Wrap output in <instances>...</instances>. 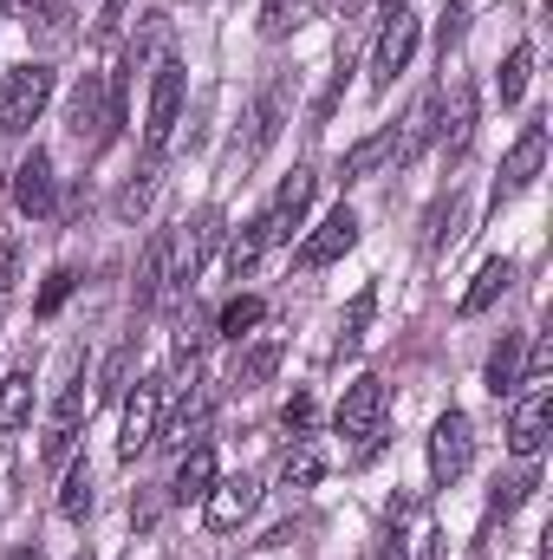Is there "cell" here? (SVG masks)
<instances>
[{"label": "cell", "mask_w": 553, "mask_h": 560, "mask_svg": "<svg viewBox=\"0 0 553 560\" xmlns=\"http://www.w3.org/2000/svg\"><path fill=\"white\" fill-rule=\"evenodd\" d=\"M118 125H125V85H111L105 72H85L66 98V131L98 150V143L118 138Z\"/></svg>", "instance_id": "obj_1"}, {"label": "cell", "mask_w": 553, "mask_h": 560, "mask_svg": "<svg viewBox=\"0 0 553 560\" xmlns=\"http://www.w3.org/2000/svg\"><path fill=\"white\" fill-rule=\"evenodd\" d=\"M385 405H391L385 378H378V372H365V378H352V385H345V398H339V411H332L339 436H358V463L385 450Z\"/></svg>", "instance_id": "obj_2"}, {"label": "cell", "mask_w": 553, "mask_h": 560, "mask_svg": "<svg viewBox=\"0 0 553 560\" xmlns=\"http://www.w3.org/2000/svg\"><path fill=\"white\" fill-rule=\"evenodd\" d=\"M46 105H52V66L26 59V66H13V72L0 79V131L26 138V131L46 118Z\"/></svg>", "instance_id": "obj_3"}, {"label": "cell", "mask_w": 553, "mask_h": 560, "mask_svg": "<svg viewBox=\"0 0 553 560\" xmlns=\"http://www.w3.org/2000/svg\"><path fill=\"white\" fill-rule=\"evenodd\" d=\"M183 92H189L183 59H163L156 79H150V112H143V150H150V156L169 143V131H176V118H183Z\"/></svg>", "instance_id": "obj_4"}, {"label": "cell", "mask_w": 553, "mask_h": 560, "mask_svg": "<svg viewBox=\"0 0 553 560\" xmlns=\"http://www.w3.org/2000/svg\"><path fill=\"white\" fill-rule=\"evenodd\" d=\"M469 463H475V430H469L462 411H443L436 430H430V482L449 489V482L469 476Z\"/></svg>", "instance_id": "obj_5"}, {"label": "cell", "mask_w": 553, "mask_h": 560, "mask_svg": "<svg viewBox=\"0 0 553 560\" xmlns=\"http://www.w3.org/2000/svg\"><path fill=\"white\" fill-rule=\"evenodd\" d=\"M416 39H423V20L404 13V7H391V20H385V33H378V46H372V92H391V85H398V72L411 66Z\"/></svg>", "instance_id": "obj_6"}, {"label": "cell", "mask_w": 553, "mask_h": 560, "mask_svg": "<svg viewBox=\"0 0 553 560\" xmlns=\"http://www.w3.org/2000/svg\"><path fill=\"white\" fill-rule=\"evenodd\" d=\"M156 423H163V378H138V392H125V430H118L125 463H138L156 443Z\"/></svg>", "instance_id": "obj_7"}, {"label": "cell", "mask_w": 553, "mask_h": 560, "mask_svg": "<svg viewBox=\"0 0 553 560\" xmlns=\"http://www.w3.org/2000/svg\"><path fill=\"white\" fill-rule=\"evenodd\" d=\"M13 209L33 215V222H46L59 209V176H52V156L46 150H26L20 156V170H13Z\"/></svg>", "instance_id": "obj_8"}, {"label": "cell", "mask_w": 553, "mask_h": 560, "mask_svg": "<svg viewBox=\"0 0 553 560\" xmlns=\"http://www.w3.org/2000/svg\"><path fill=\"white\" fill-rule=\"evenodd\" d=\"M92 411V392H85V372L59 392V405H52V418H46V436H39V456L46 463H66L72 456V443H79V423Z\"/></svg>", "instance_id": "obj_9"}, {"label": "cell", "mask_w": 553, "mask_h": 560, "mask_svg": "<svg viewBox=\"0 0 553 560\" xmlns=\"http://www.w3.org/2000/svg\"><path fill=\"white\" fill-rule=\"evenodd\" d=\"M548 430H553V392L548 385H528V398H521L515 418H508V450H515L521 463H534V456L548 450Z\"/></svg>", "instance_id": "obj_10"}, {"label": "cell", "mask_w": 553, "mask_h": 560, "mask_svg": "<svg viewBox=\"0 0 553 560\" xmlns=\"http://www.w3.org/2000/svg\"><path fill=\"white\" fill-rule=\"evenodd\" d=\"M541 163H548V131H541V125H528V131L515 138V150L502 156V176H495V209H502V202H515V196L541 176Z\"/></svg>", "instance_id": "obj_11"}, {"label": "cell", "mask_w": 553, "mask_h": 560, "mask_svg": "<svg viewBox=\"0 0 553 560\" xmlns=\"http://www.w3.org/2000/svg\"><path fill=\"white\" fill-rule=\"evenodd\" d=\"M352 242H358V215L339 202V209H332L306 242H299V268H306V275H319V268H332L339 255H352Z\"/></svg>", "instance_id": "obj_12"}, {"label": "cell", "mask_w": 553, "mask_h": 560, "mask_svg": "<svg viewBox=\"0 0 553 560\" xmlns=\"http://www.w3.org/2000/svg\"><path fill=\"white\" fill-rule=\"evenodd\" d=\"M202 502H209V509H202V515H209V528H215V535H228V528H242V522L255 515L261 482H255V476H215V489H209Z\"/></svg>", "instance_id": "obj_13"}, {"label": "cell", "mask_w": 553, "mask_h": 560, "mask_svg": "<svg viewBox=\"0 0 553 560\" xmlns=\"http://www.w3.org/2000/svg\"><path fill=\"white\" fill-rule=\"evenodd\" d=\"M436 125H443V98L436 92H416V105L404 112V125H398V143H391V163L398 170H411L416 156L436 143Z\"/></svg>", "instance_id": "obj_14"}, {"label": "cell", "mask_w": 553, "mask_h": 560, "mask_svg": "<svg viewBox=\"0 0 553 560\" xmlns=\"http://www.w3.org/2000/svg\"><path fill=\"white\" fill-rule=\"evenodd\" d=\"M306 202H313V176H306V170H293V176L280 183V196L268 202V215H255V229H261V242H286V235L299 229V215H306Z\"/></svg>", "instance_id": "obj_15"}, {"label": "cell", "mask_w": 553, "mask_h": 560, "mask_svg": "<svg viewBox=\"0 0 553 560\" xmlns=\"http://www.w3.org/2000/svg\"><path fill=\"white\" fill-rule=\"evenodd\" d=\"M209 489H215V450H209V443H189V450H183V463H176L169 495H176V502H202Z\"/></svg>", "instance_id": "obj_16"}, {"label": "cell", "mask_w": 553, "mask_h": 560, "mask_svg": "<svg viewBox=\"0 0 553 560\" xmlns=\"http://www.w3.org/2000/svg\"><path fill=\"white\" fill-rule=\"evenodd\" d=\"M169 248H176V235L156 229L150 248H143V268H138V306H156L163 300V287H169Z\"/></svg>", "instance_id": "obj_17"}, {"label": "cell", "mask_w": 553, "mask_h": 560, "mask_svg": "<svg viewBox=\"0 0 553 560\" xmlns=\"http://www.w3.org/2000/svg\"><path fill=\"white\" fill-rule=\"evenodd\" d=\"M521 352H528V332H502V346L489 352V392L495 398L521 392Z\"/></svg>", "instance_id": "obj_18"}, {"label": "cell", "mask_w": 553, "mask_h": 560, "mask_svg": "<svg viewBox=\"0 0 553 560\" xmlns=\"http://www.w3.org/2000/svg\"><path fill=\"white\" fill-rule=\"evenodd\" d=\"M508 280H515V261L508 255H495V261H482V275L469 280V293H462V319H475V313H489L502 293H508Z\"/></svg>", "instance_id": "obj_19"}, {"label": "cell", "mask_w": 553, "mask_h": 560, "mask_svg": "<svg viewBox=\"0 0 553 560\" xmlns=\"http://www.w3.org/2000/svg\"><path fill=\"white\" fill-rule=\"evenodd\" d=\"M436 138H443V150H449V156H462V150H469V138H475V85H469V79L456 85L449 118L436 125Z\"/></svg>", "instance_id": "obj_20"}, {"label": "cell", "mask_w": 553, "mask_h": 560, "mask_svg": "<svg viewBox=\"0 0 553 560\" xmlns=\"http://www.w3.org/2000/svg\"><path fill=\"white\" fill-rule=\"evenodd\" d=\"M391 143H398V125H385V131H372L365 143H352L345 150V183H365L378 163H391Z\"/></svg>", "instance_id": "obj_21"}, {"label": "cell", "mask_w": 553, "mask_h": 560, "mask_svg": "<svg viewBox=\"0 0 553 560\" xmlns=\"http://www.w3.org/2000/svg\"><path fill=\"white\" fill-rule=\"evenodd\" d=\"M33 423V372H13L7 385H0V430L13 436V430H26Z\"/></svg>", "instance_id": "obj_22"}, {"label": "cell", "mask_w": 553, "mask_h": 560, "mask_svg": "<svg viewBox=\"0 0 553 560\" xmlns=\"http://www.w3.org/2000/svg\"><path fill=\"white\" fill-rule=\"evenodd\" d=\"M313 20V0H261V39H293Z\"/></svg>", "instance_id": "obj_23"}, {"label": "cell", "mask_w": 553, "mask_h": 560, "mask_svg": "<svg viewBox=\"0 0 553 560\" xmlns=\"http://www.w3.org/2000/svg\"><path fill=\"white\" fill-rule=\"evenodd\" d=\"M326 476V456L313 450V443H293L286 456H280V489H313Z\"/></svg>", "instance_id": "obj_24"}, {"label": "cell", "mask_w": 553, "mask_h": 560, "mask_svg": "<svg viewBox=\"0 0 553 560\" xmlns=\"http://www.w3.org/2000/svg\"><path fill=\"white\" fill-rule=\"evenodd\" d=\"M59 515L66 522H85L92 515V463H72L66 482H59Z\"/></svg>", "instance_id": "obj_25"}, {"label": "cell", "mask_w": 553, "mask_h": 560, "mask_svg": "<svg viewBox=\"0 0 553 560\" xmlns=\"http://www.w3.org/2000/svg\"><path fill=\"white\" fill-rule=\"evenodd\" d=\"M274 372H280V346H274V339H261V346H248V352H242L235 385H242V392H255V385H268Z\"/></svg>", "instance_id": "obj_26"}, {"label": "cell", "mask_w": 553, "mask_h": 560, "mask_svg": "<svg viewBox=\"0 0 553 560\" xmlns=\"http://www.w3.org/2000/svg\"><path fill=\"white\" fill-rule=\"evenodd\" d=\"M372 313H378V293L365 287V293L345 306V319H339V352H358V346H365V326H372Z\"/></svg>", "instance_id": "obj_27"}, {"label": "cell", "mask_w": 553, "mask_h": 560, "mask_svg": "<svg viewBox=\"0 0 553 560\" xmlns=\"http://www.w3.org/2000/svg\"><path fill=\"white\" fill-rule=\"evenodd\" d=\"M261 313H268V306H261L255 293H235V300L222 306V319H215V326H222V339H242V332H255V326H261Z\"/></svg>", "instance_id": "obj_28"}, {"label": "cell", "mask_w": 553, "mask_h": 560, "mask_svg": "<svg viewBox=\"0 0 553 560\" xmlns=\"http://www.w3.org/2000/svg\"><path fill=\"white\" fill-rule=\"evenodd\" d=\"M534 489H541V476H534V463H521L508 482H495V515H515V509H521Z\"/></svg>", "instance_id": "obj_29"}, {"label": "cell", "mask_w": 553, "mask_h": 560, "mask_svg": "<svg viewBox=\"0 0 553 560\" xmlns=\"http://www.w3.org/2000/svg\"><path fill=\"white\" fill-rule=\"evenodd\" d=\"M274 138H280V92H261V98H255V138H248V156H261Z\"/></svg>", "instance_id": "obj_30"}, {"label": "cell", "mask_w": 553, "mask_h": 560, "mask_svg": "<svg viewBox=\"0 0 553 560\" xmlns=\"http://www.w3.org/2000/svg\"><path fill=\"white\" fill-rule=\"evenodd\" d=\"M528 72H534V46H515V52H508V66H502V105H521Z\"/></svg>", "instance_id": "obj_31"}, {"label": "cell", "mask_w": 553, "mask_h": 560, "mask_svg": "<svg viewBox=\"0 0 553 560\" xmlns=\"http://www.w3.org/2000/svg\"><path fill=\"white\" fill-rule=\"evenodd\" d=\"M125 385H131V346H118V352L105 359V372H98V398H125Z\"/></svg>", "instance_id": "obj_32"}, {"label": "cell", "mask_w": 553, "mask_h": 560, "mask_svg": "<svg viewBox=\"0 0 553 560\" xmlns=\"http://www.w3.org/2000/svg\"><path fill=\"white\" fill-rule=\"evenodd\" d=\"M72 280H79L72 268H52V275H46V287H39V319H52V313L72 300Z\"/></svg>", "instance_id": "obj_33"}, {"label": "cell", "mask_w": 553, "mask_h": 560, "mask_svg": "<svg viewBox=\"0 0 553 560\" xmlns=\"http://www.w3.org/2000/svg\"><path fill=\"white\" fill-rule=\"evenodd\" d=\"M150 189H156V156L143 163V183H131V189L118 196V215H125V222H131V215H143V209H150Z\"/></svg>", "instance_id": "obj_34"}, {"label": "cell", "mask_w": 553, "mask_h": 560, "mask_svg": "<svg viewBox=\"0 0 553 560\" xmlns=\"http://www.w3.org/2000/svg\"><path fill=\"white\" fill-rule=\"evenodd\" d=\"M261 248H268V242H261V229L248 222V235H242V242L228 248V275L242 280V275H248V268H255V261H261Z\"/></svg>", "instance_id": "obj_35"}, {"label": "cell", "mask_w": 553, "mask_h": 560, "mask_svg": "<svg viewBox=\"0 0 553 560\" xmlns=\"http://www.w3.org/2000/svg\"><path fill=\"white\" fill-rule=\"evenodd\" d=\"M280 423H286V430H313V423H319V405H313L306 392H293L286 411H280Z\"/></svg>", "instance_id": "obj_36"}, {"label": "cell", "mask_w": 553, "mask_h": 560, "mask_svg": "<svg viewBox=\"0 0 553 560\" xmlns=\"http://www.w3.org/2000/svg\"><path fill=\"white\" fill-rule=\"evenodd\" d=\"M26 26H46V33H59V26H66V7H59V0H26Z\"/></svg>", "instance_id": "obj_37"}, {"label": "cell", "mask_w": 553, "mask_h": 560, "mask_svg": "<svg viewBox=\"0 0 553 560\" xmlns=\"http://www.w3.org/2000/svg\"><path fill=\"white\" fill-rule=\"evenodd\" d=\"M13 287H20V242L7 235L0 242V293H13Z\"/></svg>", "instance_id": "obj_38"}, {"label": "cell", "mask_w": 553, "mask_h": 560, "mask_svg": "<svg viewBox=\"0 0 553 560\" xmlns=\"http://www.w3.org/2000/svg\"><path fill=\"white\" fill-rule=\"evenodd\" d=\"M462 20H469V13H462V7H449V13H443V59H449V46H456V39H462Z\"/></svg>", "instance_id": "obj_39"}, {"label": "cell", "mask_w": 553, "mask_h": 560, "mask_svg": "<svg viewBox=\"0 0 553 560\" xmlns=\"http://www.w3.org/2000/svg\"><path fill=\"white\" fill-rule=\"evenodd\" d=\"M378 560H411V548H404V535H398V528L378 541Z\"/></svg>", "instance_id": "obj_40"}, {"label": "cell", "mask_w": 553, "mask_h": 560, "mask_svg": "<svg viewBox=\"0 0 553 560\" xmlns=\"http://www.w3.org/2000/svg\"><path fill=\"white\" fill-rule=\"evenodd\" d=\"M13 560H46V548H39V541H33V548H20V555Z\"/></svg>", "instance_id": "obj_41"}, {"label": "cell", "mask_w": 553, "mask_h": 560, "mask_svg": "<svg viewBox=\"0 0 553 560\" xmlns=\"http://www.w3.org/2000/svg\"><path fill=\"white\" fill-rule=\"evenodd\" d=\"M0 20H7V0H0Z\"/></svg>", "instance_id": "obj_42"}, {"label": "cell", "mask_w": 553, "mask_h": 560, "mask_svg": "<svg viewBox=\"0 0 553 560\" xmlns=\"http://www.w3.org/2000/svg\"><path fill=\"white\" fill-rule=\"evenodd\" d=\"M391 7H404V0H391Z\"/></svg>", "instance_id": "obj_43"}, {"label": "cell", "mask_w": 553, "mask_h": 560, "mask_svg": "<svg viewBox=\"0 0 553 560\" xmlns=\"http://www.w3.org/2000/svg\"><path fill=\"white\" fill-rule=\"evenodd\" d=\"M79 560H92V555H79Z\"/></svg>", "instance_id": "obj_44"}, {"label": "cell", "mask_w": 553, "mask_h": 560, "mask_svg": "<svg viewBox=\"0 0 553 560\" xmlns=\"http://www.w3.org/2000/svg\"><path fill=\"white\" fill-rule=\"evenodd\" d=\"M111 7H118V0H111Z\"/></svg>", "instance_id": "obj_45"}]
</instances>
